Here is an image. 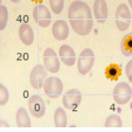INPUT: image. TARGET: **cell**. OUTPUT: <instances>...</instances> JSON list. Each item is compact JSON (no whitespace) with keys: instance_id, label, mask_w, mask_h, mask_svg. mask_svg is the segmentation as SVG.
<instances>
[{"instance_id":"cell-21","label":"cell","mask_w":132,"mask_h":132,"mask_svg":"<svg viewBox=\"0 0 132 132\" xmlns=\"http://www.w3.org/2000/svg\"><path fill=\"white\" fill-rule=\"evenodd\" d=\"M50 8L55 14L61 13L64 8V0H49Z\"/></svg>"},{"instance_id":"cell-6","label":"cell","mask_w":132,"mask_h":132,"mask_svg":"<svg viewBox=\"0 0 132 132\" xmlns=\"http://www.w3.org/2000/svg\"><path fill=\"white\" fill-rule=\"evenodd\" d=\"M113 99L118 105H125L128 103L132 97V89L127 83L120 82L114 87Z\"/></svg>"},{"instance_id":"cell-27","label":"cell","mask_w":132,"mask_h":132,"mask_svg":"<svg viewBox=\"0 0 132 132\" xmlns=\"http://www.w3.org/2000/svg\"><path fill=\"white\" fill-rule=\"evenodd\" d=\"M32 1H39V0H32Z\"/></svg>"},{"instance_id":"cell-17","label":"cell","mask_w":132,"mask_h":132,"mask_svg":"<svg viewBox=\"0 0 132 132\" xmlns=\"http://www.w3.org/2000/svg\"><path fill=\"white\" fill-rule=\"evenodd\" d=\"M121 52L125 57L132 56V32L126 34L121 41Z\"/></svg>"},{"instance_id":"cell-18","label":"cell","mask_w":132,"mask_h":132,"mask_svg":"<svg viewBox=\"0 0 132 132\" xmlns=\"http://www.w3.org/2000/svg\"><path fill=\"white\" fill-rule=\"evenodd\" d=\"M54 122L57 127H65L67 126V114L63 108H58L54 113Z\"/></svg>"},{"instance_id":"cell-2","label":"cell","mask_w":132,"mask_h":132,"mask_svg":"<svg viewBox=\"0 0 132 132\" xmlns=\"http://www.w3.org/2000/svg\"><path fill=\"white\" fill-rule=\"evenodd\" d=\"M44 94H46L51 99H56L61 96L63 91V83L61 78L57 77H47L44 83Z\"/></svg>"},{"instance_id":"cell-25","label":"cell","mask_w":132,"mask_h":132,"mask_svg":"<svg viewBox=\"0 0 132 132\" xmlns=\"http://www.w3.org/2000/svg\"><path fill=\"white\" fill-rule=\"evenodd\" d=\"M11 1L12 3H19L20 1H21V0H11Z\"/></svg>"},{"instance_id":"cell-7","label":"cell","mask_w":132,"mask_h":132,"mask_svg":"<svg viewBox=\"0 0 132 132\" xmlns=\"http://www.w3.org/2000/svg\"><path fill=\"white\" fill-rule=\"evenodd\" d=\"M47 70L44 65L37 64L32 68L29 75V81L32 88L40 90L44 86V83L47 78Z\"/></svg>"},{"instance_id":"cell-8","label":"cell","mask_w":132,"mask_h":132,"mask_svg":"<svg viewBox=\"0 0 132 132\" xmlns=\"http://www.w3.org/2000/svg\"><path fill=\"white\" fill-rule=\"evenodd\" d=\"M43 59H44V66L49 73L56 74L60 71V68H61L60 60L57 56V53L53 48L48 47L44 50Z\"/></svg>"},{"instance_id":"cell-23","label":"cell","mask_w":132,"mask_h":132,"mask_svg":"<svg viewBox=\"0 0 132 132\" xmlns=\"http://www.w3.org/2000/svg\"><path fill=\"white\" fill-rule=\"evenodd\" d=\"M126 74L128 80L132 83V60L128 61L126 65Z\"/></svg>"},{"instance_id":"cell-22","label":"cell","mask_w":132,"mask_h":132,"mask_svg":"<svg viewBox=\"0 0 132 132\" xmlns=\"http://www.w3.org/2000/svg\"><path fill=\"white\" fill-rule=\"evenodd\" d=\"M10 98V94H9L8 89L6 88L4 84H0V105L4 106L7 104V102L9 101Z\"/></svg>"},{"instance_id":"cell-11","label":"cell","mask_w":132,"mask_h":132,"mask_svg":"<svg viewBox=\"0 0 132 132\" xmlns=\"http://www.w3.org/2000/svg\"><path fill=\"white\" fill-rule=\"evenodd\" d=\"M94 12L95 20L99 24H104L108 19L109 9L106 0H94Z\"/></svg>"},{"instance_id":"cell-24","label":"cell","mask_w":132,"mask_h":132,"mask_svg":"<svg viewBox=\"0 0 132 132\" xmlns=\"http://www.w3.org/2000/svg\"><path fill=\"white\" fill-rule=\"evenodd\" d=\"M0 127H10V125L7 124L5 120H3V119H1V122H0Z\"/></svg>"},{"instance_id":"cell-4","label":"cell","mask_w":132,"mask_h":132,"mask_svg":"<svg viewBox=\"0 0 132 132\" xmlns=\"http://www.w3.org/2000/svg\"><path fill=\"white\" fill-rule=\"evenodd\" d=\"M33 19L37 25H39L42 28H47L51 24V13L49 11V9L44 4H37L34 7L32 11Z\"/></svg>"},{"instance_id":"cell-9","label":"cell","mask_w":132,"mask_h":132,"mask_svg":"<svg viewBox=\"0 0 132 132\" xmlns=\"http://www.w3.org/2000/svg\"><path fill=\"white\" fill-rule=\"evenodd\" d=\"M28 109L33 117L42 118L45 113L44 100L38 94H33L28 99Z\"/></svg>"},{"instance_id":"cell-16","label":"cell","mask_w":132,"mask_h":132,"mask_svg":"<svg viewBox=\"0 0 132 132\" xmlns=\"http://www.w3.org/2000/svg\"><path fill=\"white\" fill-rule=\"evenodd\" d=\"M122 75V68L119 64L110 63L105 70V76L108 79L111 81H116L118 79L120 76Z\"/></svg>"},{"instance_id":"cell-15","label":"cell","mask_w":132,"mask_h":132,"mask_svg":"<svg viewBox=\"0 0 132 132\" xmlns=\"http://www.w3.org/2000/svg\"><path fill=\"white\" fill-rule=\"evenodd\" d=\"M16 125L18 127H30L31 121L29 114L25 108H19L16 112Z\"/></svg>"},{"instance_id":"cell-10","label":"cell","mask_w":132,"mask_h":132,"mask_svg":"<svg viewBox=\"0 0 132 132\" xmlns=\"http://www.w3.org/2000/svg\"><path fill=\"white\" fill-rule=\"evenodd\" d=\"M81 93L77 89H71L64 94L62 98V104L67 110H76L81 103Z\"/></svg>"},{"instance_id":"cell-26","label":"cell","mask_w":132,"mask_h":132,"mask_svg":"<svg viewBox=\"0 0 132 132\" xmlns=\"http://www.w3.org/2000/svg\"><path fill=\"white\" fill-rule=\"evenodd\" d=\"M128 4H129L130 8L132 9V0H128Z\"/></svg>"},{"instance_id":"cell-13","label":"cell","mask_w":132,"mask_h":132,"mask_svg":"<svg viewBox=\"0 0 132 132\" xmlns=\"http://www.w3.org/2000/svg\"><path fill=\"white\" fill-rule=\"evenodd\" d=\"M53 36L58 41H64L69 36V27L64 20H56L52 27Z\"/></svg>"},{"instance_id":"cell-12","label":"cell","mask_w":132,"mask_h":132,"mask_svg":"<svg viewBox=\"0 0 132 132\" xmlns=\"http://www.w3.org/2000/svg\"><path fill=\"white\" fill-rule=\"evenodd\" d=\"M59 55L61 61L66 66H73L77 61V56L75 53V50L68 44H62L60 47Z\"/></svg>"},{"instance_id":"cell-3","label":"cell","mask_w":132,"mask_h":132,"mask_svg":"<svg viewBox=\"0 0 132 132\" xmlns=\"http://www.w3.org/2000/svg\"><path fill=\"white\" fill-rule=\"evenodd\" d=\"M131 23V13L128 7L122 3L117 7L115 12V24L120 31L127 30Z\"/></svg>"},{"instance_id":"cell-1","label":"cell","mask_w":132,"mask_h":132,"mask_svg":"<svg viewBox=\"0 0 132 132\" xmlns=\"http://www.w3.org/2000/svg\"><path fill=\"white\" fill-rule=\"evenodd\" d=\"M68 19L72 28L77 35L87 36L94 27L92 11L87 4L81 0L72 2L68 9Z\"/></svg>"},{"instance_id":"cell-20","label":"cell","mask_w":132,"mask_h":132,"mask_svg":"<svg viewBox=\"0 0 132 132\" xmlns=\"http://www.w3.org/2000/svg\"><path fill=\"white\" fill-rule=\"evenodd\" d=\"M9 20V11L8 9L4 5L0 6V30H4L7 27Z\"/></svg>"},{"instance_id":"cell-14","label":"cell","mask_w":132,"mask_h":132,"mask_svg":"<svg viewBox=\"0 0 132 132\" xmlns=\"http://www.w3.org/2000/svg\"><path fill=\"white\" fill-rule=\"evenodd\" d=\"M18 34H19V38L21 42L25 45L29 46L33 44V42H34V32H33L32 28L28 24H27V23L21 24V26L19 27Z\"/></svg>"},{"instance_id":"cell-5","label":"cell","mask_w":132,"mask_h":132,"mask_svg":"<svg viewBox=\"0 0 132 132\" xmlns=\"http://www.w3.org/2000/svg\"><path fill=\"white\" fill-rule=\"evenodd\" d=\"M94 63V53L91 48H85L77 60V69L81 75H87Z\"/></svg>"},{"instance_id":"cell-19","label":"cell","mask_w":132,"mask_h":132,"mask_svg":"<svg viewBox=\"0 0 132 132\" xmlns=\"http://www.w3.org/2000/svg\"><path fill=\"white\" fill-rule=\"evenodd\" d=\"M122 124L121 117L117 114H111L108 116V118L105 121V127H121Z\"/></svg>"}]
</instances>
